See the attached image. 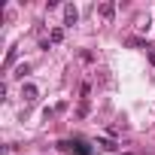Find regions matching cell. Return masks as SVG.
Returning <instances> with one entry per match:
<instances>
[{
    "instance_id": "6da1fadb",
    "label": "cell",
    "mask_w": 155,
    "mask_h": 155,
    "mask_svg": "<svg viewBox=\"0 0 155 155\" xmlns=\"http://www.w3.org/2000/svg\"><path fill=\"white\" fill-rule=\"evenodd\" d=\"M76 18H79V12H76V6H73V3H67V6H64V21H67V25H73Z\"/></svg>"
},
{
    "instance_id": "7a4b0ae2",
    "label": "cell",
    "mask_w": 155,
    "mask_h": 155,
    "mask_svg": "<svg viewBox=\"0 0 155 155\" xmlns=\"http://www.w3.org/2000/svg\"><path fill=\"white\" fill-rule=\"evenodd\" d=\"M37 94H40V91H37V85H25V88H21V97H25L28 104H34V101H37Z\"/></svg>"
},
{
    "instance_id": "3957f363",
    "label": "cell",
    "mask_w": 155,
    "mask_h": 155,
    "mask_svg": "<svg viewBox=\"0 0 155 155\" xmlns=\"http://www.w3.org/2000/svg\"><path fill=\"white\" fill-rule=\"evenodd\" d=\"M113 12H116L113 3H104V6H101V15H104V18H113Z\"/></svg>"
},
{
    "instance_id": "277c9868",
    "label": "cell",
    "mask_w": 155,
    "mask_h": 155,
    "mask_svg": "<svg viewBox=\"0 0 155 155\" xmlns=\"http://www.w3.org/2000/svg\"><path fill=\"white\" fill-rule=\"evenodd\" d=\"M49 40H52V43H61V40H64V31H61V28H55V31H52V37H49Z\"/></svg>"
},
{
    "instance_id": "5b68a950",
    "label": "cell",
    "mask_w": 155,
    "mask_h": 155,
    "mask_svg": "<svg viewBox=\"0 0 155 155\" xmlns=\"http://www.w3.org/2000/svg\"><path fill=\"white\" fill-rule=\"evenodd\" d=\"M12 61H15V46H12V49H9V52H6V67H9V64H12Z\"/></svg>"
}]
</instances>
